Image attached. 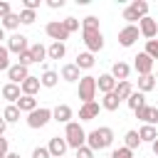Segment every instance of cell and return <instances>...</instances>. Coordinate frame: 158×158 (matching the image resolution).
I'll return each mask as SVG.
<instances>
[{"label": "cell", "mask_w": 158, "mask_h": 158, "mask_svg": "<svg viewBox=\"0 0 158 158\" xmlns=\"http://www.w3.org/2000/svg\"><path fill=\"white\" fill-rule=\"evenodd\" d=\"M35 20H37V12L35 10H25V7L20 10V25H32Z\"/></svg>", "instance_id": "35"}, {"label": "cell", "mask_w": 158, "mask_h": 158, "mask_svg": "<svg viewBox=\"0 0 158 158\" xmlns=\"http://www.w3.org/2000/svg\"><path fill=\"white\" fill-rule=\"evenodd\" d=\"M49 121H52V109H47V106H37L35 111L27 114V126L30 128H42Z\"/></svg>", "instance_id": "5"}, {"label": "cell", "mask_w": 158, "mask_h": 158, "mask_svg": "<svg viewBox=\"0 0 158 158\" xmlns=\"http://www.w3.org/2000/svg\"><path fill=\"white\" fill-rule=\"evenodd\" d=\"M64 54H67V47H64L62 42H52V44L47 47V57H49V59H62Z\"/></svg>", "instance_id": "26"}, {"label": "cell", "mask_w": 158, "mask_h": 158, "mask_svg": "<svg viewBox=\"0 0 158 158\" xmlns=\"http://www.w3.org/2000/svg\"><path fill=\"white\" fill-rule=\"evenodd\" d=\"M30 54H32V62H42L47 57V47L40 44V42H35V44H30Z\"/></svg>", "instance_id": "33"}, {"label": "cell", "mask_w": 158, "mask_h": 158, "mask_svg": "<svg viewBox=\"0 0 158 158\" xmlns=\"http://www.w3.org/2000/svg\"><path fill=\"white\" fill-rule=\"evenodd\" d=\"M148 15V2L146 0H133L128 7H123V20L128 22V25H133L136 20H141V17H146Z\"/></svg>", "instance_id": "4"}, {"label": "cell", "mask_w": 158, "mask_h": 158, "mask_svg": "<svg viewBox=\"0 0 158 158\" xmlns=\"http://www.w3.org/2000/svg\"><path fill=\"white\" fill-rule=\"evenodd\" d=\"M17 64H22V67H30V64H32V54H30V49H25L22 54H17Z\"/></svg>", "instance_id": "40"}, {"label": "cell", "mask_w": 158, "mask_h": 158, "mask_svg": "<svg viewBox=\"0 0 158 158\" xmlns=\"http://www.w3.org/2000/svg\"><path fill=\"white\" fill-rule=\"evenodd\" d=\"M116 81H126L128 79V74H131V67L126 64V62H116L114 67H111V72H109Z\"/></svg>", "instance_id": "19"}, {"label": "cell", "mask_w": 158, "mask_h": 158, "mask_svg": "<svg viewBox=\"0 0 158 158\" xmlns=\"http://www.w3.org/2000/svg\"><path fill=\"white\" fill-rule=\"evenodd\" d=\"M2 118H5V123H15V121H20V109H17L15 104H7L5 111H2Z\"/></svg>", "instance_id": "31"}, {"label": "cell", "mask_w": 158, "mask_h": 158, "mask_svg": "<svg viewBox=\"0 0 158 158\" xmlns=\"http://www.w3.org/2000/svg\"><path fill=\"white\" fill-rule=\"evenodd\" d=\"M62 25H64V30H67L69 35L79 30V20H77V17H67V20H62Z\"/></svg>", "instance_id": "38"}, {"label": "cell", "mask_w": 158, "mask_h": 158, "mask_svg": "<svg viewBox=\"0 0 158 158\" xmlns=\"http://www.w3.org/2000/svg\"><path fill=\"white\" fill-rule=\"evenodd\" d=\"M138 35H141V32H138L136 25H126V27L118 32V44H121V47H131V44L138 40Z\"/></svg>", "instance_id": "12"}, {"label": "cell", "mask_w": 158, "mask_h": 158, "mask_svg": "<svg viewBox=\"0 0 158 158\" xmlns=\"http://www.w3.org/2000/svg\"><path fill=\"white\" fill-rule=\"evenodd\" d=\"M131 91H133V86H131V81L126 79V81H118L116 84V89H114V94L118 96V101H126L128 96H131Z\"/></svg>", "instance_id": "25"}, {"label": "cell", "mask_w": 158, "mask_h": 158, "mask_svg": "<svg viewBox=\"0 0 158 158\" xmlns=\"http://www.w3.org/2000/svg\"><path fill=\"white\" fill-rule=\"evenodd\" d=\"M40 86H42V84H40V77H27V79L20 84V91H22L25 96H35V94L40 91Z\"/></svg>", "instance_id": "18"}, {"label": "cell", "mask_w": 158, "mask_h": 158, "mask_svg": "<svg viewBox=\"0 0 158 158\" xmlns=\"http://www.w3.org/2000/svg\"><path fill=\"white\" fill-rule=\"evenodd\" d=\"M64 141H67V146L69 148H81V146H86V131L81 128V123H77V121H69L67 123V128H64Z\"/></svg>", "instance_id": "3"}, {"label": "cell", "mask_w": 158, "mask_h": 158, "mask_svg": "<svg viewBox=\"0 0 158 158\" xmlns=\"http://www.w3.org/2000/svg\"><path fill=\"white\" fill-rule=\"evenodd\" d=\"M138 138H141V143H143V141H146V143H153V141L158 138L156 126H146V123H143V126L138 128Z\"/></svg>", "instance_id": "24"}, {"label": "cell", "mask_w": 158, "mask_h": 158, "mask_svg": "<svg viewBox=\"0 0 158 158\" xmlns=\"http://www.w3.org/2000/svg\"><path fill=\"white\" fill-rule=\"evenodd\" d=\"M153 77H156V81H158V72H156V74H153Z\"/></svg>", "instance_id": "51"}, {"label": "cell", "mask_w": 158, "mask_h": 158, "mask_svg": "<svg viewBox=\"0 0 158 158\" xmlns=\"http://www.w3.org/2000/svg\"><path fill=\"white\" fill-rule=\"evenodd\" d=\"M57 81H59V74H57V72H52V69H44V74L40 77V84H42V86H47V89L57 86Z\"/></svg>", "instance_id": "27"}, {"label": "cell", "mask_w": 158, "mask_h": 158, "mask_svg": "<svg viewBox=\"0 0 158 158\" xmlns=\"http://www.w3.org/2000/svg\"><path fill=\"white\" fill-rule=\"evenodd\" d=\"M67 141H64V136L59 138V136H54V138H49V146H47V151H49V156L52 158H64V153H67Z\"/></svg>", "instance_id": "14"}, {"label": "cell", "mask_w": 158, "mask_h": 158, "mask_svg": "<svg viewBox=\"0 0 158 158\" xmlns=\"http://www.w3.org/2000/svg\"><path fill=\"white\" fill-rule=\"evenodd\" d=\"M27 77H30L27 67H22V64H10V69H7V79H10V84H17V86H20Z\"/></svg>", "instance_id": "13"}, {"label": "cell", "mask_w": 158, "mask_h": 158, "mask_svg": "<svg viewBox=\"0 0 158 158\" xmlns=\"http://www.w3.org/2000/svg\"><path fill=\"white\" fill-rule=\"evenodd\" d=\"M111 158H133V151H128L126 146H121V148H116L111 153Z\"/></svg>", "instance_id": "39"}, {"label": "cell", "mask_w": 158, "mask_h": 158, "mask_svg": "<svg viewBox=\"0 0 158 158\" xmlns=\"http://www.w3.org/2000/svg\"><path fill=\"white\" fill-rule=\"evenodd\" d=\"M20 96H22V91H20V86H17V84H10V81H7V84L2 86V99H7L10 104H15Z\"/></svg>", "instance_id": "22"}, {"label": "cell", "mask_w": 158, "mask_h": 158, "mask_svg": "<svg viewBox=\"0 0 158 158\" xmlns=\"http://www.w3.org/2000/svg\"><path fill=\"white\" fill-rule=\"evenodd\" d=\"M118 104H121V101H118V96H116L114 91H111V94H104V99H101V109H104V111H116Z\"/></svg>", "instance_id": "29"}, {"label": "cell", "mask_w": 158, "mask_h": 158, "mask_svg": "<svg viewBox=\"0 0 158 158\" xmlns=\"http://www.w3.org/2000/svg\"><path fill=\"white\" fill-rule=\"evenodd\" d=\"M156 77L153 74H146V77H138V91L141 94H148V91H153L156 89Z\"/></svg>", "instance_id": "23"}, {"label": "cell", "mask_w": 158, "mask_h": 158, "mask_svg": "<svg viewBox=\"0 0 158 158\" xmlns=\"http://www.w3.org/2000/svg\"><path fill=\"white\" fill-rule=\"evenodd\" d=\"M2 40H5V30L0 27V42H2Z\"/></svg>", "instance_id": "50"}, {"label": "cell", "mask_w": 158, "mask_h": 158, "mask_svg": "<svg viewBox=\"0 0 158 158\" xmlns=\"http://www.w3.org/2000/svg\"><path fill=\"white\" fill-rule=\"evenodd\" d=\"M74 158H94V151L89 146H81V148H77V156Z\"/></svg>", "instance_id": "41"}, {"label": "cell", "mask_w": 158, "mask_h": 158, "mask_svg": "<svg viewBox=\"0 0 158 158\" xmlns=\"http://www.w3.org/2000/svg\"><path fill=\"white\" fill-rule=\"evenodd\" d=\"M22 5H25V10H37L40 0H22Z\"/></svg>", "instance_id": "45"}, {"label": "cell", "mask_w": 158, "mask_h": 158, "mask_svg": "<svg viewBox=\"0 0 158 158\" xmlns=\"http://www.w3.org/2000/svg\"><path fill=\"white\" fill-rule=\"evenodd\" d=\"M47 5L52 10H59V7H64V0H47Z\"/></svg>", "instance_id": "46"}, {"label": "cell", "mask_w": 158, "mask_h": 158, "mask_svg": "<svg viewBox=\"0 0 158 158\" xmlns=\"http://www.w3.org/2000/svg\"><path fill=\"white\" fill-rule=\"evenodd\" d=\"M59 77L64 79V81H79L81 77H79V67L77 64H64L62 67V72H59Z\"/></svg>", "instance_id": "21"}, {"label": "cell", "mask_w": 158, "mask_h": 158, "mask_svg": "<svg viewBox=\"0 0 158 158\" xmlns=\"http://www.w3.org/2000/svg\"><path fill=\"white\" fill-rule=\"evenodd\" d=\"M79 99H81L84 104H89V101L96 99V77L86 74V77L79 79Z\"/></svg>", "instance_id": "6"}, {"label": "cell", "mask_w": 158, "mask_h": 158, "mask_svg": "<svg viewBox=\"0 0 158 158\" xmlns=\"http://www.w3.org/2000/svg\"><path fill=\"white\" fill-rule=\"evenodd\" d=\"M151 59H158V40H148L146 42V49H143Z\"/></svg>", "instance_id": "37"}, {"label": "cell", "mask_w": 158, "mask_h": 158, "mask_svg": "<svg viewBox=\"0 0 158 158\" xmlns=\"http://www.w3.org/2000/svg\"><path fill=\"white\" fill-rule=\"evenodd\" d=\"M156 109H158V104H156Z\"/></svg>", "instance_id": "52"}, {"label": "cell", "mask_w": 158, "mask_h": 158, "mask_svg": "<svg viewBox=\"0 0 158 158\" xmlns=\"http://www.w3.org/2000/svg\"><path fill=\"white\" fill-rule=\"evenodd\" d=\"M79 69H91L94 67V54L91 52H81V54H77V62H74Z\"/></svg>", "instance_id": "30"}, {"label": "cell", "mask_w": 158, "mask_h": 158, "mask_svg": "<svg viewBox=\"0 0 158 158\" xmlns=\"http://www.w3.org/2000/svg\"><path fill=\"white\" fill-rule=\"evenodd\" d=\"M123 146H126L128 151H133V148H138V146H141V138H138V131H126V136H123Z\"/></svg>", "instance_id": "34"}, {"label": "cell", "mask_w": 158, "mask_h": 158, "mask_svg": "<svg viewBox=\"0 0 158 158\" xmlns=\"http://www.w3.org/2000/svg\"><path fill=\"white\" fill-rule=\"evenodd\" d=\"M5 158H20V153H7Z\"/></svg>", "instance_id": "49"}, {"label": "cell", "mask_w": 158, "mask_h": 158, "mask_svg": "<svg viewBox=\"0 0 158 158\" xmlns=\"http://www.w3.org/2000/svg\"><path fill=\"white\" fill-rule=\"evenodd\" d=\"M7 69H10V52L7 47L0 44V72H7Z\"/></svg>", "instance_id": "36"}, {"label": "cell", "mask_w": 158, "mask_h": 158, "mask_svg": "<svg viewBox=\"0 0 158 158\" xmlns=\"http://www.w3.org/2000/svg\"><path fill=\"white\" fill-rule=\"evenodd\" d=\"M10 12H12V10H10V2H5V0H0V20H2V17H7Z\"/></svg>", "instance_id": "43"}, {"label": "cell", "mask_w": 158, "mask_h": 158, "mask_svg": "<svg viewBox=\"0 0 158 158\" xmlns=\"http://www.w3.org/2000/svg\"><path fill=\"white\" fill-rule=\"evenodd\" d=\"M116 79L111 77V74H99L96 77V91H101V94H111L114 89H116Z\"/></svg>", "instance_id": "16"}, {"label": "cell", "mask_w": 158, "mask_h": 158, "mask_svg": "<svg viewBox=\"0 0 158 158\" xmlns=\"http://www.w3.org/2000/svg\"><path fill=\"white\" fill-rule=\"evenodd\" d=\"M44 32H47V37H49V40L62 42V44H64V40H69V32L64 30L62 20H52V22H47V25H44Z\"/></svg>", "instance_id": "7"}, {"label": "cell", "mask_w": 158, "mask_h": 158, "mask_svg": "<svg viewBox=\"0 0 158 158\" xmlns=\"http://www.w3.org/2000/svg\"><path fill=\"white\" fill-rule=\"evenodd\" d=\"M151 148H153V153H156V156H158V138H156V141H153V143H151Z\"/></svg>", "instance_id": "48"}, {"label": "cell", "mask_w": 158, "mask_h": 158, "mask_svg": "<svg viewBox=\"0 0 158 158\" xmlns=\"http://www.w3.org/2000/svg\"><path fill=\"white\" fill-rule=\"evenodd\" d=\"M81 32H84V44L91 54L104 49V35L99 30V17H94V15L84 17L81 20Z\"/></svg>", "instance_id": "1"}, {"label": "cell", "mask_w": 158, "mask_h": 158, "mask_svg": "<svg viewBox=\"0 0 158 158\" xmlns=\"http://www.w3.org/2000/svg\"><path fill=\"white\" fill-rule=\"evenodd\" d=\"M5 128H7V123H5V118L0 116V136H5Z\"/></svg>", "instance_id": "47"}, {"label": "cell", "mask_w": 158, "mask_h": 158, "mask_svg": "<svg viewBox=\"0 0 158 158\" xmlns=\"http://www.w3.org/2000/svg\"><path fill=\"white\" fill-rule=\"evenodd\" d=\"M138 32H141V35L146 37V42H148V40H153V37L158 35V22H156L153 17L146 15V17L138 20Z\"/></svg>", "instance_id": "10"}, {"label": "cell", "mask_w": 158, "mask_h": 158, "mask_svg": "<svg viewBox=\"0 0 158 158\" xmlns=\"http://www.w3.org/2000/svg\"><path fill=\"white\" fill-rule=\"evenodd\" d=\"M99 109H101V104H96V101L81 104V109H79V121H91V118H96V116H99Z\"/></svg>", "instance_id": "17"}, {"label": "cell", "mask_w": 158, "mask_h": 158, "mask_svg": "<svg viewBox=\"0 0 158 158\" xmlns=\"http://www.w3.org/2000/svg\"><path fill=\"white\" fill-rule=\"evenodd\" d=\"M126 104H128L131 111H136V109H141V106L146 104V94H141V91H131V96L126 99Z\"/></svg>", "instance_id": "28"}, {"label": "cell", "mask_w": 158, "mask_h": 158, "mask_svg": "<svg viewBox=\"0 0 158 158\" xmlns=\"http://www.w3.org/2000/svg\"><path fill=\"white\" fill-rule=\"evenodd\" d=\"M5 47H7V52H10V54H22L25 49H30V42H27V37H25V35H20V32H17V35H12V37L7 40V44H5Z\"/></svg>", "instance_id": "11"}, {"label": "cell", "mask_w": 158, "mask_h": 158, "mask_svg": "<svg viewBox=\"0 0 158 158\" xmlns=\"http://www.w3.org/2000/svg\"><path fill=\"white\" fill-rule=\"evenodd\" d=\"M111 143H114V131H111L109 126H99V128H94V131L86 133V146H89L94 153L109 148Z\"/></svg>", "instance_id": "2"}, {"label": "cell", "mask_w": 158, "mask_h": 158, "mask_svg": "<svg viewBox=\"0 0 158 158\" xmlns=\"http://www.w3.org/2000/svg\"><path fill=\"white\" fill-rule=\"evenodd\" d=\"M0 27H2V30H17V27H20V15H17V12H10L7 17H2Z\"/></svg>", "instance_id": "32"}, {"label": "cell", "mask_w": 158, "mask_h": 158, "mask_svg": "<svg viewBox=\"0 0 158 158\" xmlns=\"http://www.w3.org/2000/svg\"><path fill=\"white\" fill-rule=\"evenodd\" d=\"M133 114H136V118H141L146 126H156V123H158V109H156V106L143 104V106H141V109H136Z\"/></svg>", "instance_id": "9"}, {"label": "cell", "mask_w": 158, "mask_h": 158, "mask_svg": "<svg viewBox=\"0 0 158 158\" xmlns=\"http://www.w3.org/2000/svg\"><path fill=\"white\" fill-rule=\"evenodd\" d=\"M133 69L138 72V77H146V74L153 72V59H151L146 52H138V54L133 57Z\"/></svg>", "instance_id": "8"}, {"label": "cell", "mask_w": 158, "mask_h": 158, "mask_svg": "<svg viewBox=\"0 0 158 158\" xmlns=\"http://www.w3.org/2000/svg\"><path fill=\"white\" fill-rule=\"evenodd\" d=\"M15 106L20 109V114H22V111H25V114H30V111H35V109H37V99H35V96H25V94H22V96L15 101Z\"/></svg>", "instance_id": "20"}, {"label": "cell", "mask_w": 158, "mask_h": 158, "mask_svg": "<svg viewBox=\"0 0 158 158\" xmlns=\"http://www.w3.org/2000/svg\"><path fill=\"white\" fill-rule=\"evenodd\" d=\"M7 153H10V148H7V138L0 136V158H5Z\"/></svg>", "instance_id": "44"}, {"label": "cell", "mask_w": 158, "mask_h": 158, "mask_svg": "<svg viewBox=\"0 0 158 158\" xmlns=\"http://www.w3.org/2000/svg\"><path fill=\"white\" fill-rule=\"evenodd\" d=\"M72 116H74V111H72V106H69V104H57V106L52 109V118H54V121H59V123H69V121H72Z\"/></svg>", "instance_id": "15"}, {"label": "cell", "mask_w": 158, "mask_h": 158, "mask_svg": "<svg viewBox=\"0 0 158 158\" xmlns=\"http://www.w3.org/2000/svg\"><path fill=\"white\" fill-rule=\"evenodd\" d=\"M32 158H52V156H49L47 146H37V148L32 151Z\"/></svg>", "instance_id": "42"}]
</instances>
